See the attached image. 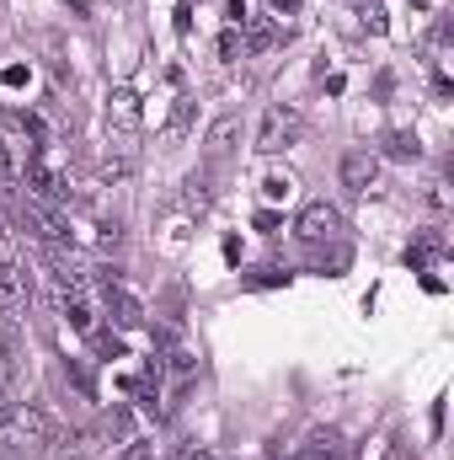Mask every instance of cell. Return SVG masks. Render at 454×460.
I'll list each match as a JSON object with an SVG mask.
<instances>
[{"label":"cell","instance_id":"10","mask_svg":"<svg viewBox=\"0 0 454 460\" xmlns=\"http://www.w3.org/2000/svg\"><path fill=\"white\" fill-rule=\"evenodd\" d=\"M385 155H390V161H423V139H417L412 128H396V134L385 139Z\"/></svg>","mask_w":454,"mask_h":460},{"label":"cell","instance_id":"9","mask_svg":"<svg viewBox=\"0 0 454 460\" xmlns=\"http://www.w3.org/2000/svg\"><path fill=\"white\" fill-rule=\"evenodd\" d=\"M353 16H358V27H363V32H374V38H385V32H390V16H385V5H380V0H353Z\"/></svg>","mask_w":454,"mask_h":460},{"label":"cell","instance_id":"8","mask_svg":"<svg viewBox=\"0 0 454 460\" xmlns=\"http://www.w3.org/2000/svg\"><path fill=\"white\" fill-rule=\"evenodd\" d=\"M108 123H113L123 139H128V134H139V97H134L128 86H118L113 97H108Z\"/></svg>","mask_w":454,"mask_h":460},{"label":"cell","instance_id":"2","mask_svg":"<svg viewBox=\"0 0 454 460\" xmlns=\"http://www.w3.org/2000/svg\"><path fill=\"white\" fill-rule=\"evenodd\" d=\"M27 305H32V289H27V262H22L16 241H11V235H0V316H5L0 327H16Z\"/></svg>","mask_w":454,"mask_h":460},{"label":"cell","instance_id":"12","mask_svg":"<svg viewBox=\"0 0 454 460\" xmlns=\"http://www.w3.org/2000/svg\"><path fill=\"white\" fill-rule=\"evenodd\" d=\"M92 445H97V434H92V429H70V434H59V445H54V450H59L65 460H75V456H92Z\"/></svg>","mask_w":454,"mask_h":460},{"label":"cell","instance_id":"23","mask_svg":"<svg viewBox=\"0 0 454 460\" xmlns=\"http://www.w3.org/2000/svg\"><path fill=\"white\" fill-rule=\"evenodd\" d=\"M267 5H273V16H294V5H300V0H267Z\"/></svg>","mask_w":454,"mask_h":460},{"label":"cell","instance_id":"20","mask_svg":"<svg viewBox=\"0 0 454 460\" xmlns=\"http://www.w3.org/2000/svg\"><path fill=\"white\" fill-rule=\"evenodd\" d=\"M251 226H257V230H278V226H284V215H278V209H257V220H251Z\"/></svg>","mask_w":454,"mask_h":460},{"label":"cell","instance_id":"21","mask_svg":"<svg viewBox=\"0 0 454 460\" xmlns=\"http://www.w3.org/2000/svg\"><path fill=\"white\" fill-rule=\"evenodd\" d=\"M188 27H193V0L177 5V32H188Z\"/></svg>","mask_w":454,"mask_h":460},{"label":"cell","instance_id":"14","mask_svg":"<svg viewBox=\"0 0 454 460\" xmlns=\"http://www.w3.org/2000/svg\"><path fill=\"white\" fill-rule=\"evenodd\" d=\"M188 128H193V102H188V97H177V108H171V123H166V145H177Z\"/></svg>","mask_w":454,"mask_h":460},{"label":"cell","instance_id":"18","mask_svg":"<svg viewBox=\"0 0 454 460\" xmlns=\"http://www.w3.org/2000/svg\"><path fill=\"white\" fill-rule=\"evenodd\" d=\"M188 204H193V209H209V182H204L198 172L188 177Z\"/></svg>","mask_w":454,"mask_h":460},{"label":"cell","instance_id":"19","mask_svg":"<svg viewBox=\"0 0 454 460\" xmlns=\"http://www.w3.org/2000/svg\"><path fill=\"white\" fill-rule=\"evenodd\" d=\"M240 54V32L230 27V32H220V59H235Z\"/></svg>","mask_w":454,"mask_h":460},{"label":"cell","instance_id":"5","mask_svg":"<svg viewBox=\"0 0 454 460\" xmlns=\"http://www.w3.org/2000/svg\"><path fill=\"white\" fill-rule=\"evenodd\" d=\"M337 230H342V215L327 204V199H321V204H305V209H300V220H294V235H300V241H310V246L332 241Z\"/></svg>","mask_w":454,"mask_h":460},{"label":"cell","instance_id":"15","mask_svg":"<svg viewBox=\"0 0 454 460\" xmlns=\"http://www.w3.org/2000/svg\"><path fill=\"white\" fill-rule=\"evenodd\" d=\"M108 439L134 445V412H128V407H113V412H108Z\"/></svg>","mask_w":454,"mask_h":460},{"label":"cell","instance_id":"4","mask_svg":"<svg viewBox=\"0 0 454 460\" xmlns=\"http://www.w3.org/2000/svg\"><path fill=\"white\" fill-rule=\"evenodd\" d=\"M102 311L113 316L123 332H134V327H144V300L134 295V289H123L118 279H102Z\"/></svg>","mask_w":454,"mask_h":460},{"label":"cell","instance_id":"22","mask_svg":"<svg viewBox=\"0 0 454 460\" xmlns=\"http://www.w3.org/2000/svg\"><path fill=\"white\" fill-rule=\"evenodd\" d=\"M428 204H433V209H450V193H444V182H433V193H428Z\"/></svg>","mask_w":454,"mask_h":460},{"label":"cell","instance_id":"24","mask_svg":"<svg viewBox=\"0 0 454 460\" xmlns=\"http://www.w3.org/2000/svg\"><path fill=\"white\" fill-rule=\"evenodd\" d=\"M65 5H70L75 16H92V0H65Z\"/></svg>","mask_w":454,"mask_h":460},{"label":"cell","instance_id":"11","mask_svg":"<svg viewBox=\"0 0 454 460\" xmlns=\"http://www.w3.org/2000/svg\"><path fill=\"white\" fill-rule=\"evenodd\" d=\"M246 27H251V32H246V43H240V49L262 54V49H273V43H278V27H273L267 16H246Z\"/></svg>","mask_w":454,"mask_h":460},{"label":"cell","instance_id":"16","mask_svg":"<svg viewBox=\"0 0 454 460\" xmlns=\"http://www.w3.org/2000/svg\"><path fill=\"white\" fill-rule=\"evenodd\" d=\"M92 338V348L102 353V358H123L128 348H123V332H108V327H97V332H86Z\"/></svg>","mask_w":454,"mask_h":460},{"label":"cell","instance_id":"13","mask_svg":"<svg viewBox=\"0 0 454 460\" xmlns=\"http://www.w3.org/2000/svg\"><path fill=\"white\" fill-rule=\"evenodd\" d=\"M262 199H267V204L294 199V177H289V172H267V177H262Z\"/></svg>","mask_w":454,"mask_h":460},{"label":"cell","instance_id":"7","mask_svg":"<svg viewBox=\"0 0 454 460\" xmlns=\"http://www.w3.org/2000/svg\"><path fill=\"white\" fill-rule=\"evenodd\" d=\"M240 134H246V123L230 113V118H220V123H209V134H204V155L209 161H230L235 150H240Z\"/></svg>","mask_w":454,"mask_h":460},{"label":"cell","instance_id":"17","mask_svg":"<svg viewBox=\"0 0 454 460\" xmlns=\"http://www.w3.org/2000/svg\"><path fill=\"white\" fill-rule=\"evenodd\" d=\"M0 86H5V92H22V86H32V70H27V65H5V70H0Z\"/></svg>","mask_w":454,"mask_h":460},{"label":"cell","instance_id":"1","mask_svg":"<svg viewBox=\"0 0 454 460\" xmlns=\"http://www.w3.org/2000/svg\"><path fill=\"white\" fill-rule=\"evenodd\" d=\"M0 445L5 450H48L54 445V423H48V412L43 407H32V402H5L0 407Z\"/></svg>","mask_w":454,"mask_h":460},{"label":"cell","instance_id":"3","mask_svg":"<svg viewBox=\"0 0 454 460\" xmlns=\"http://www.w3.org/2000/svg\"><path fill=\"white\" fill-rule=\"evenodd\" d=\"M300 134H305V118L294 113V108H284V102H273L262 113V123H257V150L262 155H284V150L300 145Z\"/></svg>","mask_w":454,"mask_h":460},{"label":"cell","instance_id":"6","mask_svg":"<svg viewBox=\"0 0 454 460\" xmlns=\"http://www.w3.org/2000/svg\"><path fill=\"white\" fill-rule=\"evenodd\" d=\"M337 172H342V188H347V193H369V188L380 182V161H374L369 150H347Z\"/></svg>","mask_w":454,"mask_h":460}]
</instances>
